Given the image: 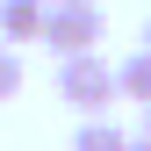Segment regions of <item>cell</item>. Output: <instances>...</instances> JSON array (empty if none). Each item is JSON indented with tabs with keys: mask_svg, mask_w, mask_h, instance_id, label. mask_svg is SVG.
Wrapping results in <instances>:
<instances>
[{
	"mask_svg": "<svg viewBox=\"0 0 151 151\" xmlns=\"http://www.w3.org/2000/svg\"><path fill=\"white\" fill-rule=\"evenodd\" d=\"M58 101H65V108H79V115H108V108L122 101V93H115V65H108L101 50L58 58Z\"/></svg>",
	"mask_w": 151,
	"mask_h": 151,
	"instance_id": "6da1fadb",
	"label": "cell"
},
{
	"mask_svg": "<svg viewBox=\"0 0 151 151\" xmlns=\"http://www.w3.org/2000/svg\"><path fill=\"white\" fill-rule=\"evenodd\" d=\"M101 36H108V14H101V0H58V7H43V43L58 50V58L101 50Z\"/></svg>",
	"mask_w": 151,
	"mask_h": 151,
	"instance_id": "7a4b0ae2",
	"label": "cell"
},
{
	"mask_svg": "<svg viewBox=\"0 0 151 151\" xmlns=\"http://www.w3.org/2000/svg\"><path fill=\"white\" fill-rule=\"evenodd\" d=\"M0 43H43V0H0Z\"/></svg>",
	"mask_w": 151,
	"mask_h": 151,
	"instance_id": "3957f363",
	"label": "cell"
},
{
	"mask_svg": "<svg viewBox=\"0 0 151 151\" xmlns=\"http://www.w3.org/2000/svg\"><path fill=\"white\" fill-rule=\"evenodd\" d=\"M115 93L137 101V108H151V50H129V58L115 65Z\"/></svg>",
	"mask_w": 151,
	"mask_h": 151,
	"instance_id": "277c9868",
	"label": "cell"
},
{
	"mask_svg": "<svg viewBox=\"0 0 151 151\" xmlns=\"http://www.w3.org/2000/svg\"><path fill=\"white\" fill-rule=\"evenodd\" d=\"M72 151H129V137L108 115H79V137H72Z\"/></svg>",
	"mask_w": 151,
	"mask_h": 151,
	"instance_id": "5b68a950",
	"label": "cell"
},
{
	"mask_svg": "<svg viewBox=\"0 0 151 151\" xmlns=\"http://www.w3.org/2000/svg\"><path fill=\"white\" fill-rule=\"evenodd\" d=\"M22 79H29L22 50H14V43H0V101H14V93H22Z\"/></svg>",
	"mask_w": 151,
	"mask_h": 151,
	"instance_id": "8992f818",
	"label": "cell"
},
{
	"mask_svg": "<svg viewBox=\"0 0 151 151\" xmlns=\"http://www.w3.org/2000/svg\"><path fill=\"white\" fill-rule=\"evenodd\" d=\"M129 151H151V137H144V129H137V137H129Z\"/></svg>",
	"mask_w": 151,
	"mask_h": 151,
	"instance_id": "52a82bcc",
	"label": "cell"
},
{
	"mask_svg": "<svg viewBox=\"0 0 151 151\" xmlns=\"http://www.w3.org/2000/svg\"><path fill=\"white\" fill-rule=\"evenodd\" d=\"M137 50H151V22H144V36H137Z\"/></svg>",
	"mask_w": 151,
	"mask_h": 151,
	"instance_id": "ba28073f",
	"label": "cell"
},
{
	"mask_svg": "<svg viewBox=\"0 0 151 151\" xmlns=\"http://www.w3.org/2000/svg\"><path fill=\"white\" fill-rule=\"evenodd\" d=\"M144 137H151V108H144Z\"/></svg>",
	"mask_w": 151,
	"mask_h": 151,
	"instance_id": "9c48e42d",
	"label": "cell"
},
{
	"mask_svg": "<svg viewBox=\"0 0 151 151\" xmlns=\"http://www.w3.org/2000/svg\"><path fill=\"white\" fill-rule=\"evenodd\" d=\"M43 7H58V0H43Z\"/></svg>",
	"mask_w": 151,
	"mask_h": 151,
	"instance_id": "30bf717a",
	"label": "cell"
}]
</instances>
